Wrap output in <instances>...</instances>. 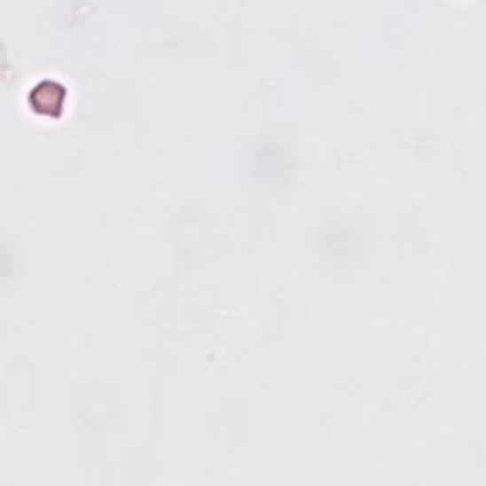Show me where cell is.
<instances>
[{
    "mask_svg": "<svg viewBox=\"0 0 486 486\" xmlns=\"http://www.w3.org/2000/svg\"><path fill=\"white\" fill-rule=\"evenodd\" d=\"M29 103L35 111H40L44 116H56L63 111L65 88L56 80H46L31 91Z\"/></svg>",
    "mask_w": 486,
    "mask_h": 486,
    "instance_id": "1",
    "label": "cell"
}]
</instances>
